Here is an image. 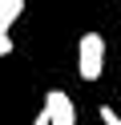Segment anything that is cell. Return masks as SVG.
<instances>
[{
  "label": "cell",
  "mask_w": 121,
  "mask_h": 125,
  "mask_svg": "<svg viewBox=\"0 0 121 125\" xmlns=\"http://www.w3.org/2000/svg\"><path fill=\"white\" fill-rule=\"evenodd\" d=\"M97 117H101L105 125H121V117H117V109H113V105H101V109H97Z\"/></svg>",
  "instance_id": "277c9868"
},
{
  "label": "cell",
  "mask_w": 121,
  "mask_h": 125,
  "mask_svg": "<svg viewBox=\"0 0 121 125\" xmlns=\"http://www.w3.org/2000/svg\"><path fill=\"white\" fill-rule=\"evenodd\" d=\"M44 109H48V125H77V105L65 89H53L44 97Z\"/></svg>",
  "instance_id": "7a4b0ae2"
},
{
  "label": "cell",
  "mask_w": 121,
  "mask_h": 125,
  "mask_svg": "<svg viewBox=\"0 0 121 125\" xmlns=\"http://www.w3.org/2000/svg\"><path fill=\"white\" fill-rule=\"evenodd\" d=\"M32 125H48V109H40V113H36V121H32Z\"/></svg>",
  "instance_id": "8992f818"
},
{
  "label": "cell",
  "mask_w": 121,
  "mask_h": 125,
  "mask_svg": "<svg viewBox=\"0 0 121 125\" xmlns=\"http://www.w3.org/2000/svg\"><path fill=\"white\" fill-rule=\"evenodd\" d=\"M20 12H24V0H0V24H4V28L12 24Z\"/></svg>",
  "instance_id": "3957f363"
},
{
  "label": "cell",
  "mask_w": 121,
  "mask_h": 125,
  "mask_svg": "<svg viewBox=\"0 0 121 125\" xmlns=\"http://www.w3.org/2000/svg\"><path fill=\"white\" fill-rule=\"evenodd\" d=\"M8 52H12V36H8V28L0 24V57H8Z\"/></svg>",
  "instance_id": "5b68a950"
},
{
  "label": "cell",
  "mask_w": 121,
  "mask_h": 125,
  "mask_svg": "<svg viewBox=\"0 0 121 125\" xmlns=\"http://www.w3.org/2000/svg\"><path fill=\"white\" fill-rule=\"evenodd\" d=\"M77 73L85 85H93L97 77L105 73V36L101 32H85L77 44Z\"/></svg>",
  "instance_id": "6da1fadb"
}]
</instances>
